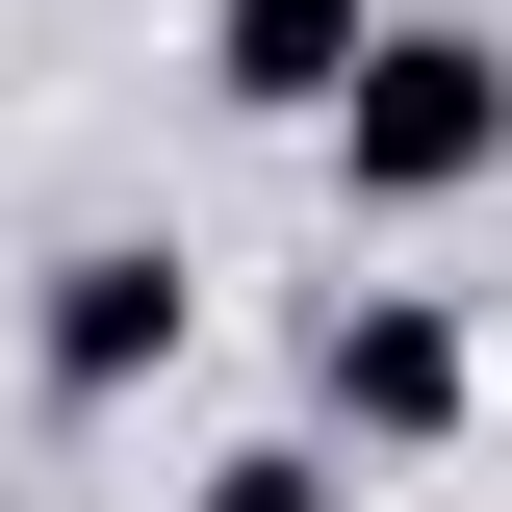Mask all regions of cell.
<instances>
[{"label":"cell","instance_id":"6da1fadb","mask_svg":"<svg viewBox=\"0 0 512 512\" xmlns=\"http://www.w3.org/2000/svg\"><path fill=\"white\" fill-rule=\"evenodd\" d=\"M308 154H333V205H359V231H410V205H487V180H512V52H487V26H410V0H384Z\"/></svg>","mask_w":512,"mask_h":512},{"label":"cell","instance_id":"7a4b0ae2","mask_svg":"<svg viewBox=\"0 0 512 512\" xmlns=\"http://www.w3.org/2000/svg\"><path fill=\"white\" fill-rule=\"evenodd\" d=\"M180 333H205L180 231H77V256H26V384H52V410H128Z\"/></svg>","mask_w":512,"mask_h":512},{"label":"cell","instance_id":"277c9868","mask_svg":"<svg viewBox=\"0 0 512 512\" xmlns=\"http://www.w3.org/2000/svg\"><path fill=\"white\" fill-rule=\"evenodd\" d=\"M359 26H384V0H205V103H256V128H333Z\"/></svg>","mask_w":512,"mask_h":512},{"label":"cell","instance_id":"5b68a950","mask_svg":"<svg viewBox=\"0 0 512 512\" xmlns=\"http://www.w3.org/2000/svg\"><path fill=\"white\" fill-rule=\"evenodd\" d=\"M180 512H333V436H231V461H205Z\"/></svg>","mask_w":512,"mask_h":512},{"label":"cell","instance_id":"3957f363","mask_svg":"<svg viewBox=\"0 0 512 512\" xmlns=\"http://www.w3.org/2000/svg\"><path fill=\"white\" fill-rule=\"evenodd\" d=\"M308 410H333L359 461H436L461 410H487V359H461V308H436V282H333V333H308Z\"/></svg>","mask_w":512,"mask_h":512}]
</instances>
